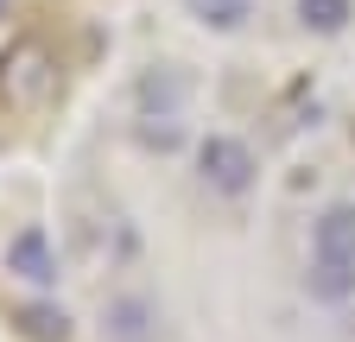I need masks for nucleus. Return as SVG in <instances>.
Segmentation results:
<instances>
[{
  "label": "nucleus",
  "instance_id": "1a4fd4ad",
  "mask_svg": "<svg viewBox=\"0 0 355 342\" xmlns=\"http://www.w3.org/2000/svg\"><path fill=\"white\" fill-rule=\"evenodd\" d=\"M140 140L159 146V152H171V146H178V127H140Z\"/></svg>",
  "mask_w": 355,
  "mask_h": 342
},
{
  "label": "nucleus",
  "instance_id": "6e6552de",
  "mask_svg": "<svg viewBox=\"0 0 355 342\" xmlns=\"http://www.w3.org/2000/svg\"><path fill=\"white\" fill-rule=\"evenodd\" d=\"M191 13L209 26V32H235L254 19V0H191Z\"/></svg>",
  "mask_w": 355,
  "mask_h": 342
},
{
  "label": "nucleus",
  "instance_id": "f03ea898",
  "mask_svg": "<svg viewBox=\"0 0 355 342\" xmlns=\"http://www.w3.org/2000/svg\"><path fill=\"white\" fill-rule=\"evenodd\" d=\"M7 273L13 279H26V285H58V247H51V235H44L38 222H26L13 241H7Z\"/></svg>",
  "mask_w": 355,
  "mask_h": 342
},
{
  "label": "nucleus",
  "instance_id": "7ed1b4c3",
  "mask_svg": "<svg viewBox=\"0 0 355 342\" xmlns=\"http://www.w3.org/2000/svg\"><path fill=\"white\" fill-rule=\"evenodd\" d=\"M102 336H108V342H159V311H153V298H140V291L108 298Z\"/></svg>",
  "mask_w": 355,
  "mask_h": 342
},
{
  "label": "nucleus",
  "instance_id": "0eeeda50",
  "mask_svg": "<svg viewBox=\"0 0 355 342\" xmlns=\"http://www.w3.org/2000/svg\"><path fill=\"white\" fill-rule=\"evenodd\" d=\"M349 19H355V0H298V26L318 38H336Z\"/></svg>",
  "mask_w": 355,
  "mask_h": 342
},
{
  "label": "nucleus",
  "instance_id": "39448f33",
  "mask_svg": "<svg viewBox=\"0 0 355 342\" xmlns=\"http://www.w3.org/2000/svg\"><path fill=\"white\" fill-rule=\"evenodd\" d=\"M304 291L318 298V305H349V298H355V260H330V253H311Z\"/></svg>",
  "mask_w": 355,
  "mask_h": 342
},
{
  "label": "nucleus",
  "instance_id": "9d476101",
  "mask_svg": "<svg viewBox=\"0 0 355 342\" xmlns=\"http://www.w3.org/2000/svg\"><path fill=\"white\" fill-rule=\"evenodd\" d=\"M0 13H7V0H0Z\"/></svg>",
  "mask_w": 355,
  "mask_h": 342
},
{
  "label": "nucleus",
  "instance_id": "f257e3e1",
  "mask_svg": "<svg viewBox=\"0 0 355 342\" xmlns=\"http://www.w3.org/2000/svg\"><path fill=\"white\" fill-rule=\"evenodd\" d=\"M254 146L248 140H235V134H209L203 146H197V178L216 190V197H248L254 190Z\"/></svg>",
  "mask_w": 355,
  "mask_h": 342
},
{
  "label": "nucleus",
  "instance_id": "20e7f679",
  "mask_svg": "<svg viewBox=\"0 0 355 342\" xmlns=\"http://www.w3.org/2000/svg\"><path fill=\"white\" fill-rule=\"evenodd\" d=\"M311 253H330V260H355V203H330L318 222H311Z\"/></svg>",
  "mask_w": 355,
  "mask_h": 342
},
{
  "label": "nucleus",
  "instance_id": "423d86ee",
  "mask_svg": "<svg viewBox=\"0 0 355 342\" xmlns=\"http://www.w3.org/2000/svg\"><path fill=\"white\" fill-rule=\"evenodd\" d=\"M13 323H19L26 342H70V317H64L58 305H19Z\"/></svg>",
  "mask_w": 355,
  "mask_h": 342
}]
</instances>
